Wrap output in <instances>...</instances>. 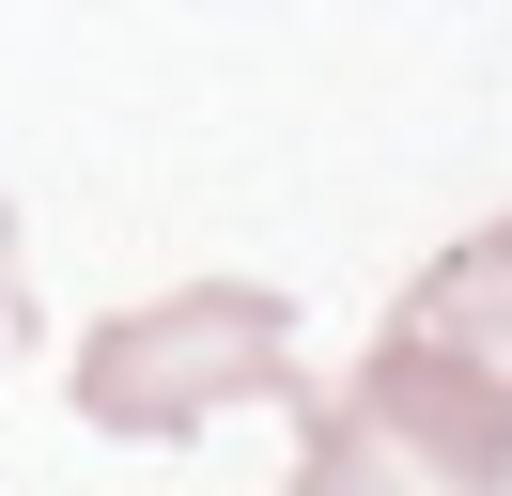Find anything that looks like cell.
<instances>
[{
  "instance_id": "obj_1",
  "label": "cell",
  "mask_w": 512,
  "mask_h": 496,
  "mask_svg": "<svg viewBox=\"0 0 512 496\" xmlns=\"http://www.w3.org/2000/svg\"><path fill=\"white\" fill-rule=\"evenodd\" d=\"M63 388L94 434H202L233 403H311V372H295V310L264 279H187L156 310H109Z\"/></svg>"
},
{
  "instance_id": "obj_2",
  "label": "cell",
  "mask_w": 512,
  "mask_h": 496,
  "mask_svg": "<svg viewBox=\"0 0 512 496\" xmlns=\"http://www.w3.org/2000/svg\"><path fill=\"white\" fill-rule=\"evenodd\" d=\"M295 496H512V403L419 341H373L342 403H295Z\"/></svg>"
},
{
  "instance_id": "obj_3",
  "label": "cell",
  "mask_w": 512,
  "mask_h": 496,
  "mask_svg": "<svg viewBox=\"0 0 512 496\" xmlns=\"http://www.w3.org/2000/svg\"><path fill=\"white\" fill-rule=\"evenodd\" d=\"M388 341H419V357L481 372V388L512 403V217H481L466 248H435V264L404 279V310H388Z\"/></svg>"
},
{
  "instance_id": "obj_4",
  "label": "cell",
  "mask_w": 512,
  "mask_h": 496,
  "mask_svg": "<svg viewBox=\"0 0 512 496\" xmlns=\"http://www.w3.org/2000/svg\"><path fill=\"white\" fill-rule=\"evenodd\" d=\"M0 357H32V279H16V217H0Z\"/></svg>"
}]
</instances>
